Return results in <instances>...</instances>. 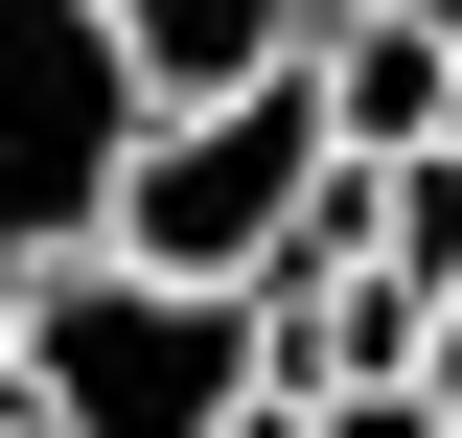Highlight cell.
<instances>
[{
  "instance_id": "obj_9",
  "label": "cell",
  "mask_w": 462,
  "mask_h": 438,
  "mask_svg": "<svg viewBox=\"0 0 462 438\" xmlns=\"http://www.w3.org/2000/svg\"><path fill=\"white\" fill-rule=\"evenodd\" d=\"M300 23H370V0H300Z\"/></svg>"
},
{
  "instance_id": "obj_8",
  "label": "cell",
  "mask_w": 462,
  "mask_h": 438,
  "mask_svg": "<svg viewBox=\"0 0 462 438\" xmlns=\"http://www.w3.org/2000/svg\"><path fill=\"white\" fill-rule=\"evenodd\" d=\"M23 300H47V254H0V392H23Z\"/></svg>"
},
{
  "instance_id": "obj_1",
  "label": "cell",
  "mask_w": 462,
  "mask_h": 438,
  "mask_svg": "<svg viewBox=\"0 0 462 438\" xmlns=\"http://www.w3.org/2000/svg\"><path fill=\"white\" fill-rule=\"evenodd\" d=\"M324 185H346V139H324V47H300V69H254V93L139 115V162H116V231H93V254H162V277H278Z\"/></svg>"
},
{
  "instance_id": "obj_10",
  "label": "cell",
  "mask_w": 462,
  "mask_h": 438,
  "mask_svg": "<svg viewBox=\"0 0 462 438\" xmlns=\"http://www.w3.org/2000/svg\"><path fill=\"white\" fill-rule=\"evenodd\" d=\"M0 438H47V415H23V392H0Z\"/></svg>"
},
{
  "instance_id": "obj_4",
  "label": "cell",
  "mask_w": 462,
  "mask_h": 438,
  "mask_svg": "<svg viewBox=\"0 0 462 438\" xmlns=\"http://www.w3.org/2000/svg\"><path fill=\"white\" fill-rule=\"evenodd\" d=\"M116 47H139V93H254V69H300L324 47V23H300V0H116Z\"/></svg>"
},
{
  "instance_id": "obj_7",
  "label": "cell",
  "mask_w": 462,
  "mask_h": 438,
  "mask_svg": "<svg viewBox=\"0 0 462 438\" xmlns=\"http://www.w3.org/2000/svg\"><path fill=\"white\" fill-rule=\"evenodd\" d=\"M416 392H439V415H462V277H439V324H416Z\"/></svg>"
},
{
  "instance_id": "obj_6",
  "label": "cell",
  "mask_w": 462,
  "mask_h": 438,
  "mask_svg": "<svg viewBox=\"0 0 462 438\" xmlns=\"http://www.w3.org/2000/svg\"><path fill=\"white\" fill-rule=\"evenodd\" d=\"M300 438H462V415H439V392H416V370H346V392H324V415H300Z\"/></svg>"
},
{
  "instance_id": "obj_3",
  "label": "cell",
  "mask_w": 462,
  "mask_h": 438,
  "mask_svg": "<svg viewBox=\"0 0 462 438\" xmlns=\"http://www.w3.org/2000/svg\"><path fill=\"white\" fill-rule=\"evenodd\" d=\"M324 139H346V162H416V139H462V23H416V0L324 23Z\"/></svg>"
},
{
  "instance_id": "obj_5",
  "label": "cell",
  "mask_w": 462,
  "mask_h": 438,
  "mask_svg": "<svg viewBox=\"0 0 462 438\" xmlns=\"http://www.w3.org/2000/svg\"><path fill=\"white\" fill-rule=\"evenodd\" d=\"M370 277H416V300L462 277V139H416V162H370Z\"/></svg>"
},
{
  "instance_id": "obj_2",
  "label": "cell",
  "mask_w": 462,
  "mask_h": 438,
  "mask_svg": "<svg viewBox=\"0 0 462 438\" xmlns=\"http://www.w3.org/2000/svg\"><path fill=\"white\" fill-rule=\"evenodd\" d=\"M139 115L162 93H139V47H116V0H0V254H93Z\"/></svg>"
}]
</instances>
